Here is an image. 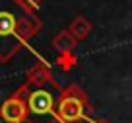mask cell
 <instances>
[{"label": "cell", "instance_id": "obj_4", "mask_svg": "<svg viewBox=\"0 0 132 123\" xmlns=\"http://www.w3.org/2000/svg\"><path fill=\"white\" fill-rule=\"evenodd\" d=\"M18 24H20V20H18L12 12H0V47H2V49H8L4 41L10 39V37L16 39L21 45V39H20V35H18ZM10 59H12V55H10Z\"/></svg>", "mask_w": 132, "mask_h": 123}, {"label": "cell", "instance_id": "obj_9", "mask_svg": "<svg viewBox=\"0 0 132 123\" xmlns=\"http://www.w3.org/2000/svg\"><path fill=\"white\" fill-rule=\"evenodd\" d=\"M16 2L27 16H31L33 12H37L39 6H41V0H16Z\"/></svg>", "mask_w": 132, "mask_h": 123}, {"label": "cell", "instance_id": "obj_5", "mask_svg": "<svg viewBox=\"0 0 132 123\" xmlns=\"http://www.w3.org/2000/svg\"><path fill=\"white\" fill-rule=\"evenodd\" d=\"M27 84L35 86V88H41L45 84H54V76L45 63H39V65L31 66L27 70Z\"/></svg>", "mask_w": 132, "mask_h": 123}, {"label": "cell", "instance_id": "obj_8", "mask_svg": "<svg viewBox=\"0 0 132 123\" xmlns=\"http://www.w3.org/2000/svg\"><path fill=\"white\" fill-rule=\"evenodd\" d=\"M56 63L62 66V69H72V66L76 65V55H74V51H68V53H58V59H56Z\"/></svg>", "mask_w": 132, "mask_h": 123}, {"label": "cell", "instance_id": "obj_1", "mask_svg": "<svg viewBox=\"0 0 132 123\" xmlns=\"http://www.w3.org/2000/svg\"><path fill=\"white\" fill-rule=\"evenodd\" d=\"M89 111H91V104L87 100L86 92L80 86L72 84L60 94L54 115L62 123H76V121H82V119H87Z\"/></svg>", "mask_w": 132, "mask_h": 123}, {"label": "cell", "instance_id": "obj_10", "mask_svg": "<svg viewBox=\"0 0 132 123\" xmlns=\"http://www.w3.org/2000/svg\"><path fill=\"white\" fill-rule=\"evenodd\" d=\"M91 123H107V121H101V119H95V121H91Z\"/></svg>", "mask_w": 132, "mask_h": 123}, {"label": "cell", "instance_id": "obj_3", "mask_svg": "<svg viewBox=\"0 0 132 123\" xmlns=\"http://www.w3.org/2000/svg\"><path fill=\"white\" fill-rule=\"evenodd\" d=\"M27 110L33 115H45L54 111V98L51 92L37 88V90H31L27 94Z\"/></svg>", "mask_w": 132, "mask_h": 123}, {"label": "cell", "instance_id": "obj_6", "mask_svg": "<svg viewBox=\"0 0 132 123\" xmlns=\"http://www.w3.org/2000/svg\"><path fill=\"white\" fill-rule=\"evenodd\" d=\"M68 31L74 35L76 41H84L91 31V24H89V20H87L86 16H76L74 20L70 22V25H68Z\"/></svg>", "mask_w": 132, "mask_h": 123}, {"label": "cell", "instance_id": "obj_2", "mask_svg": "<svg viewBox=\"0 0 132 123\" xmlns=\"http://www.w3.org/2000/svg\"><path fill=\"white\" fill-rule=\"evenodd\" d=\"M29 88L31 86L25 82L20 90H16L0 106V117L4 119V121H8V123H25L27 121L29 110H27V98H25V94L31 92Z\"/></svg>", "mask_w": 132, "mask_h": 123}, {"label": "cell", "instance_id": "obj_7", "mask_svg": "<svg viewBox=\"0 0 132 123\" xmlns=\"http://www.w3.org/2000/svg\"><path fill=\"white\" fill-rule=\"evenodd\" d=\"M53 47L58 51V53H68V51H74L76 39L68 29H60V31L53 37Z\"/></svg>", "mask_w": 132, "mask_h": 123}]
</instances>
